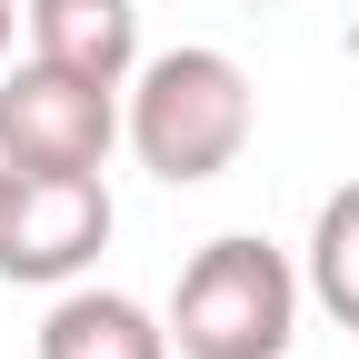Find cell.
<instances>
[{"label":"cell","mask_w":359,"mask_h":359,"mask_svg":"<svg viewBox=\"0 0 359 359\" xmlns=\"http://www.w3.org/2000/svg\"><path fill=\"white\" fill-rule=\"evenodd\" d=\"M259 130V90L230 50H210V40H180V50L140 60L120 90V140L140 150L150 180H170V190H200V180L240 170Z\"/></svg>","instance_id":"obj_1"},{"label":"cell","mask_w":359,"mask_h":359,"mask_svg":"<svg viewBox=\"0 0 359 359\" xmlns=\"http://www.w3.org/2000/svg\"><path fill=\"white\" fill-rule=\"evenodd\" d=\"M299 269L290 250H269L259 230H230L190 250V269H180L170 290V349L180 359H290L299 339Z\"/></svg>","instance_id":"obj_2"},{"label":"cell","mask_w":359,"mask_h":359,"mask_svg":"<svg viewBox=\"0 0 359 359\" xmlns=\"http://www.w3.org/2000/svg\"><path fill=\"white\" fill-rule=\"evenodd\" d=\"M110 180L100 170H20L0 160V280L20 290H70L110 250Z\"/></svg>","instance_id":"obj_3"},{"label":"cell","mask_w":359,"mask_h":359,"mask_svg":"<svg viewBox=\"0 0 359 359\" xmlns=\"http://www.w3.org/2000/svg\"><path fill=\"white\" fill-rule=\"evenodd\" d=\"M120 140V90L50 70V60H20L0 80V160L20 170H100Z\"/></svg>","instance_id":"obj_4"},{"label":"cell","mask_w":359,"mask_h":359,"mask_svg":"<svg viewBox=\"0 0 359 359\" xmlns=\"http://www.w3.org/2000/svg\"><path fill=\"white\" fill-rule=\"evenodd\" d=\"M30 20V60L50 70H80L100 90H130V70H140V11L130 0H20Z\"/></svg>","instance_id":"obj_5"},{"label":"cell","mask_w":359,"mask_h":359,"mask_svg":"<svg viewBox=\"0 0 359 359\" xmlns=\"http://www.w3.org/2000/svg\"><path fill=\"white\" fill-rule=\"evenodd\" d=\"M40 359H170V320L140 309L130 290H60L40 320Z\"/></svg>","instance_id":"obj_6"},{"label":"cell","mask_w":359,"mask_h":359,"mask_svg":"<svg viewBox=\"0 0 359 359\" xmlns=\"http://www.w3.org/2000/svg\"><path fill=\"white\" fill-rule=\"evenodd\" d=\"M299 290L320 299L339 330H359V180H339V190L320 200L309 250H299Z\"/></svg>","instance_id":"obj_7"},{"label":"cell","mask_w":359,"mask_h":359,"mask_svg":"<svg viewBox=\"0 0 359 359\" xmlns=\"http://www.w3.org/2000/svg\"><path fill=\"white\" fill-rule=\"evenodd\" d=\"M11 30H20V0H0V60H11Z\"/></svg>","instance_id":"obj_8"}]
</instances>
